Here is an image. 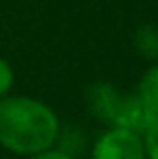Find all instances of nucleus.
Segmentation results:
<instances>
[{
    "label": "nucleus",
    "mask_w": 158,
    "mask_h": 159,
    "mask_svg": "<svg viewBox=\"0 0 158 159\" xmlns=\"http://www.w3.org/2000/svg\"><path fill=\"white\" fill-rule=\"evenodd\" d=\"M61 125L49 105L31 97L0 99V145L16 155H35L57 143Z\"/></svg>",
    "instance_id": "obj_1"
},
{
    "label": "nucleus",
    "mask_w": 158,
    "mask_h": 159,
    "mask_svg": "<svg viewBox=\"0 0 158 159\" xmlns=\"http://www.w3.org/2000/svg\"><path fill=\"white\" fill-rule=\"evenodd\" d=\"M91 159H146L140 135L120 127H110L91 147Z\"/></svg>",
    "instance_id": "obj_2"
},
{
    "label": "nucleus",
    "mask_w": 158,
    "mask_h": 159,
    "mask_svg": "<svg viewBox=\"0 0 158 159\" xmlns=\"http://www.w3.org/2000/svg\"><path fill=\"white\" fill-rule=\"evenodd\" d=\"M154 119H156V115L140 101L136 93L124 95L122 101H120L118 111H116L114 121H111V127L126 129V131H132V133L142 137L148 131V127L152 125Z\"/></svg>",
    "instance_id": "obj_3"
},
{
    "label": "nucleus",
    "mask_w": 158,
    "mask_h": 159,
    "mask_svg": "<svg viewBox=\"0 0 158 159\" xmlns=\"http://www.w3.org/2000/svg\"><path fill=\"white\" fill-rule=\"evenodd\" d=\"M124 95L110 83H95L87 91V109L101 123L111 125Z\"/></svg>",
    "instance_id": "obj_4"
},
{
    "label": "nucleus",
    "mask_w": 158,
    "mask_h": 159,
    "mask_svg": "<svg viewBox=\"0 0 158 159\" xmlns=\"http://www.w3.org/2000/svg\"><path fill=\"white\" fill-rule=\"evenodd\" d=\"M136 95H138L140 101L158 117V62H154V65L142 75Z\"/></svg>",
    "instance_id": "obj_5"
},
{
    "label": "nucleus",
    "mask_w": 158,
    "mask_h": 159,
    "mask_svg": "<svg viewBox=\"0 0 158 159\" xmlns=\"http://www.w3.org/2000/svg\"><path fill=\"white\" fill-rule=\"evenodd\" d=\"M134 47L146 61H158V26L142 24L134 34Z\"/></svg>",
    "instance_id": "obj_6"
},
{
    "label": "nucleus",
    "mask_w": 158,
    "mask_h": 159,
    "mask_svg": "<svg viewBox=\"0 0 158 159\" xmlns=\"http://www.w3.org/2000/svg\"><path fill=\"white\" fill-rule=\"evenodd\" d=\"M57 139H61V151H65V153H69L71 157H77L79 153L83 151V147H85V137H83V133L79 131L77 127H73V129H67V133H63L61 135V131H59V137Z\"/></svg>",
    "instance_id": "obj_7"
},
{
    "label": "nucleus",
    "mask_w": 158,
    "mask_h": 159,
    "mask_svg": "<svg viewBox=\"0 0 158 159\" xmlns=\"http://www.w3.org/2000/svg\"><path fill=\"white\" fill-rule=\"evenodd\" d=\"M144 149H146V159H158V117L152 121L148 131L142 135Z\"/></svg>",
    "instance_id": "obj_8"
},
{
    "label": "nucleus",
    "mask_w": 158,
    "mask_h": 159,
    "mask_svg": "<svg viewBox=\"0 0 158 159\" xmlns=\"http://www.w3.org/2000/svg\"><path fill=\"white\" fill-rule=\"evenodd\" d=\"M12 83H14V73H12L10 65L4 58H0V99L12 89Z\"/></svg>",
    "instance_id": "obj_9"
},
{
    "label": "nucleus",
    "mask_w": 158,
    "mask_h": 159,
    "mask_svg": "<svg viewBox=\"0 0 158 159\" xmlns=\"http://www.w3.org/2000/svg\"><path fill=\"white\" fill-rule=\"evenodd\" d=\"M31 159H75V157H71L69 153L61 151V149L49 147V149H45V151H41V153H35V155H31Z\"/></svg>",
    "instance_id": "obj_10"
}]
</instances>
